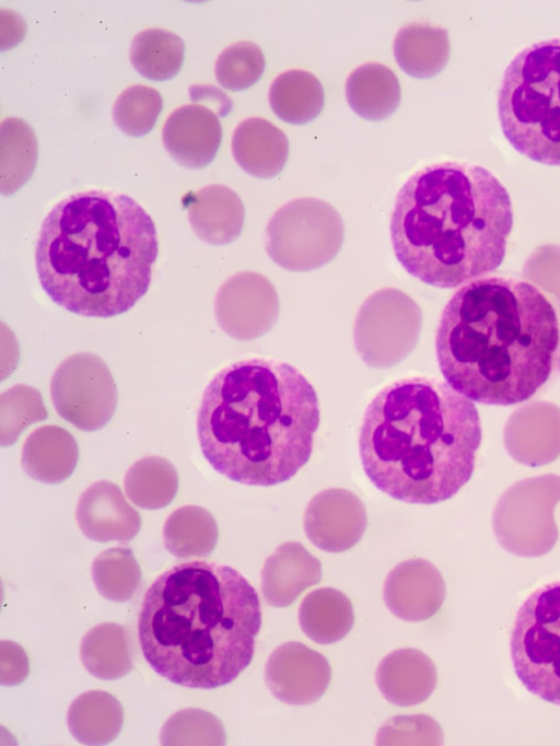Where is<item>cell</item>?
Here are the masks:
<instances>
[{
    "instance_id": "obj_1",
    "label": "cell",
    "mask_w": 560,
    "mask_h": 746,
    "mask_svg": "<svg viewBox=\"0 0 560 746\" xmlns=\"http://www.w3.org/2000/svg\"><path fill=\"white\" fill-rule=\"evenodd\" d=\"M560 340L558 316L528 281L486 277L458 289L435 337L446 383L470 400L510 406L547 382Z\"/></svg>"
},
{
    "instance_id": "obj_2",
    "label": "cell",
    "mask_w": 560,
    "mask_h": 746,
    "mask_svg": "<svg viewBox=\"0 0 560 746\" xmlns=\"http://www.w3.org/2000/svg\"><path fill=\"white\" fill-rule=\"evenodd\" d=\"M260 602L230 566L189 561L163 572L143 596L138 638L148 664L179 686L213 689L250 663Z\"/></svg>"
},
{
    "instance_id": "obj_3",
    "label": "cell",
    "mask_w": 560,
    "mask_h": 746,
    "mask_svg": "<svg viewBox=\"0 0 560 746\" xmlns=\"http://www.w3.org/2000/svg\"><path fill=\"white\" fill-rule=\"evenodd\" d=\"M319 417L316 392L295 366L254 358L224 368L208 384L197 435L218 473L244 485L273 486L307 463Z\"/></svg>"
},
{
    "instance_id": "obj_4",
    "label": "cell",
    "mask_w": 560,
    "mask_h": 746,
    "mask_svg": "<svg viewBox=\"0 0 560 746\" xmlns=\"http://www.w3.org/2000/svg\"><path fill=\"white\" fill-rule=\"evenodd\" d=\"M159 253L154 223L125 194L77 193L45 218L35 249L42 288L67 311L112 317L148 291Z\"/></svg>"
},
{
    "instance_id": "obj_5",
    "label": "cell",
    "mask_w": 560,
    "mask_h": 746,
    "mask_svg": "<svg viewBox=\"0 0 560 746\" xmlns=\"http://www.w3.org/2000/svg\"><path fill=\"white\" fill-rule=\"evenodd\" d=\"M480 442L474 403L445 382L415 376L387 385L369 404L359 452L377 489L404 502L433 504L470 479Z\"/></svg>"
},
{
    "instance_id": "obj_6",
    "label": "cell",
    "mask_w": 560,
    "mask_h": 746,
    "mask_svg": "<svg viewBox=\"0 0 560 746\" xmlns=\"http://www.w3.org/2000/svg\"><path fill=\"white\" fill-rule=\"evenodd\" d=\"M513 226L509 193L487 168L442 162L412 174L390 218L396 258L438 288L470 282L503 261Z\"/></svg>"
},
{
    "instance_id": "obj_7",
    "label": "cell",
    "mask_w": 560,
    "mask_h": 746,
    "mask_svg": "<svg viewBox=\"0 0 560 746\" xmlns=\"http://www.w3.org/2000/svg\"><path fill=\"white\" fill-rule=\"evenodd\" d=\"M498 115L516 151L560 166V37L532 44L512 59L499 91Z\"/></svg>"
},
{
    "instance_id": "obj_8",
    "label": "cell",
    "mask_w": 560,
    "mask_h": 746,
    "mask_svg": "<svg viewBox=\"0 0 560 746\" xmlns=\"http://www.w3.org/2000/svg\"><path fill=\"white\" fill-rule=\"evenodd\" d=\"M511 658L524 687L560 706V581L534 591L516 613Z\"/></svg>"
},
{
    "instance_id": "obj_9",
    "label": "cell",
    "mask_w": 560,
    "mask_h": 746,
    "mask_svg": "<svg viewBox=\"0 0 560 746\" xmlns=\"http://www.w3.org/2000/svg\"><path fill=\"white\" fill-rule=\"evenodd\" d=\"M266 250L290 271L317 269L339 253L345 226L339 212L316 198H299L281 206L266 229Z\"/></svg>"
},
{
    "instance_id": "obj_10",
    "label": "cell",
    "mask_w": 560,
    "mask_h": 746,
    "mask_svg": "<svg viewBox=\"0 0 560 746\" xmlns=\"http://www.w3.org/2000/svg\"><path fill=\"white\" fill-rule=\"evenodd\" d=\"M420 328L419 305L400 290L381 289L362 303L357 314L355 345L366 363L386 368L415 348Z\"/></svg>"
},
{
    "instance_id": "obj_11",
    "label": "cell",
    "mask_w": 560,
    "mask_h": 746,
    "mask_svg": "<svg viewBox=\"0 0 560 746\" xmlns=\"http://www.w3.org/2000/svg\"><path fill=\"white\" fill-rule=\"evenodd\" d=\"M50 396L58 415L83 431L103 428L117 405L115 381L105 362L93 353H75L55 371Z\"/></svg>"
},
{
    "instance_id": "obj_12",
    "label": "cell",
    "mask_w": 560,
    "mask_h": 746,
    "mask_svg": "<svg viewBox=\"0 0 560 746\" xmlns=\"http://www.w3.org/2000/svg\"><path fill=\"white\" fill-rule=\"evenodd\" d=\"M279 315V299L262 275L243 271L226 280L215 298V317L222 329L237 339L268 333Z\"/></svg>"
},
{
    "instance_id": "obj_13",
    "label": "cell",
    "mask_w": 560,
    "mask_h": 746,
    "mask_svg": "<svg viewBox=\"0 0 560 746\" xmlns=\"http://www.w3.org/2000/svg\"><path fill=\"white\" fill-rule=\"evenodd\" d=\"M331 668L327 658L301 642H287L269 656L265 679L280 701L304 706L317 701L328 688Z\"/></svg>"
},
{
    "instance_id": "obj_14",
    "label": "cell",
    "mask_w": 560,
    "mask_h": 746,
    "mask_svg": "<svg viewBox=\"0 0 560 746\" xmlns=\"http://www.w3.org/2000/svg\"><path fill=\"white\" fill-rule=\"evenodd\" d=\"M222 139L218 114L201 103L185 104L167 117L162 141L172 159L188 168H201L215 156Z\"/></svg>"
},
{
    "instance_id": "obj_15",
    "label": "cell",
    "mask_w": 560,
    "mask_h": 746,
    "mask_svg": "<svg viewBox=\"0 0 560 746\" xmlns=\"http://www.w3.org/2000/svg\"><path fill=\"white\" fill-rule=\"evenodd\" d=\"M366 526L362 502L343 490L324 491L308 504L304 528L311 541L325 551L339 552L354 546Z\"/></svg>"
},
{
    "instance_id": "obj_16",
    "label": "cell",
    "mask_w": 560,
    "mask_h": 746,
    "mask_svg": "<svg viewBox=\"0 0 560 746\" xmlns=\"http://www.w3.org/2000/svg\"><path fill=\"white\" fill-rule=\"evenodd\" d=\"M75 517L81 532L97 543H127L141 527L139 513L120 488L108 480L95 481L82 492Z\"/></svg>"
},
{
    "instance_id": "obj_17",
    "label": "cell",
    "mask_w": 560,
    "mask_h": 746,
    "mask_svg": "<svg viewBox=\"0 0 560 746\" xmlns=\"http://www.w3.org/2000/svg\"><path fill=\"white\" fill-rule=\"evenodd\" d=\"M445 596L439 571L422 559L396 566L387 575L384 601L396 617L406 621H421L438 613Z\"/></svg>"
},
{
    "instance_id": "obj_18",
    "label": "cell",
    "mask_w": 560,
    "mask_h": 746,
    "mask_svg": "<svg viewBox=\"0 0 560 746\" xmlns=\"http://www.w3.org/2000/svg\"><path fill=\"white\" fill-rule=\"evenodd\" d=\"M375 680L383 697L398 707L427 700L436 686V669L430 657L417 649L402 648L380 663Z\"/></svg>"
},
{
    "instance_id": "obj_19",
    "label": "cell",
    "mask_w": 560,
    "mask_h": 746,
    "mask_svg": "<svg viewBox=\"0 0 560 746\" xmlns=\"http://www.w3.org/2000/svg\"><path fill=\"white\" fill-rule=\"evenodd\" d=\"M320 578V562L301 544L285 543L267 559L261 571V591L270 606L282 608Z\"/></svg>"
},
{
    "instance_id": "obj_20",
    "label": "cell",
    "mask_w": 560,
    "mask_h": 746,
    "mask_svg": "<svg viewBox=\"0 0 560 746\" xmlns=\"http://www.w3.org/2000/svg\"><path fill=\"white\" fill-rule=\"evenodd\" d=\"M195 233L210 244L236 240L244 224V207L235 191L224 185L206 186L186 198Z\"/></svg>"
},
{
    "instance_id": "obj_21",
    "label": "cell",
    "mask_w": 560,
    "mask_h": 746,
    "mask_svg": "<svg viewBox=\"0 0 560 746\" xmlns=\"http://www.w3.org/2000/svg\"><path fill=\"white\" fill-rule=\"evenodd\" d=\"M236 163L248 174L271 178L284 167L289 156V140L272 123L250 117L238 124L231 144Z\"/></svg>"
},
{
    "instance_id": "obj_22",
    "label": "cell",
    "mask_w": 560,
    "mask_h": 746,
    "mask_svg": "<svg viewBox=\"0 0 560 746\" xmlns=\"http://www.w3.org/2000/svg\"><path fill=\"white\" fill-rule=\"evenodd\" d=\"M79 457L74 438L58 426L35 429L25 440L22 466L35 480L59 483L73 473Z\"/></svg>"
},
{
    "instance_id": "obj_23",
    "label": "cell",
    "mask_w": 560,
    "mask_h": 746,
    "mask_svg": "<svg viewBox=\"0 0 560 746\" xmlns=\"http://www.w3.org/2000/svg\"><path fill=\"white\" fill-rule=\"evenodd\" d=\"M394 56L406 73L415 78H431L447 63V31L429 23H408L395 36Z\"/></svg>"
},
{
    "instance_id": "obj_24",
    "label": "cell",
    "mask_w": 560,
    "mask_h": 746,
    "mask_svg": "<svg viewBox=\"0 0 560 746\" xmlns=\"http://www.w3.org/2000/svg\"><path fill=\"white\" fill-rule=\"evenodd\" d=\"M346 96L355 114L378 121L389 117L399 106L400 84L388 67L368 62L348 77Z\"/></svg>"
},
{
    "instance_id": "obj_25",
    "label": "cell",
    "mask_w": 560,
    "mask_h": 746,
    "mask_svg": "<svg viewBox=\"0 0 560 746\" xmlns=\"http://www.w3.org/2000/svg\"><path fill=\"white\" fill-rule=\"evenodd\" d=\"M303 632L314 642L331 644L343 639L354 622L350 599L332 587H320L308 593L299 609Z\"/></svg>"
},
{
    "instance_id": "obj_26",
    "label": "cell",
    "mask_w": 560,
    "mask_h": 746,
    "mask_svg": "<svg viewBox=\"0 0 560 746\" xmlns=\"http://www.w3.org/2000/svg\"><path fill=\"white\" fill-rule=\"evenodd\" d=\"M67 723L72 736L84 745H105L119 734L124 710L110 693L90 690L71 703Z\"/></svg>"
},
{
    "instance_id": "obj_27",
    "label": "cell",
    "mask_w": 560,
    "mask_h": 746,
    "mask_svg": "<svg viewBox=\"0 0 560 746\" xmlns=\"http://www.w3.org/2000/svg\"><path fill=\"white\" fill-rule=\"evenodd\" d=\"M80 658L84 668L98 679L113 680L127 675L132 668L127 629L116 622L90 629L81 640Z\"/></svg>"
},
{
    "instance_id": "obj_28",
    "label": "cell",
    "mask_w": 560,
    "mask_h": 746,
    "mask_svg": "<svg viewBox=\"0 0 560 746\" xmlns=\"http://www.w3.org/2000/svg\"><path fill=\"white\" fill-rule=\"evenodd\" d=\"M324 101L320 81L306 70H287L272 81L269 89L271 109L290 124L302 125L316 118Z\"/></svg>"
},
{
    "instance_id": "obj_29",
    "label": "cell",
    "mask_w": 560,
    "mask_h": 746,
    "mask_svg": "<svg viewBox=\"0 0 560 746\" xmlns=\"http://www.w3.org/2000/svg\"><path fill=\"white\" fill-rule=\"evenodd\" d=\"M164 546L177 558L209 556L218 541V526L211 513L198 505L175 510L163 527Z\"/></svg>"
},
{
    "instance_id": "obj_30",
    "label": "cell",
    "mask_w": 560,
    "mask_h": 746,
    "mask_svg": "<svg viewBox=\"0 0 560 746\" xmlns=\"http://www.w3.org/2000/svg\"><path fill=\"white\" fill-rule=\"evenodd\" d=\"M37 139L31 126L20 118H5L0 125L1 193L10 195L23 186L36 165Z\"/></svg>"
},
{
    "instance_id": "obj_31",
    "label": "cell",
    "mask_w": 560,
    "mask_h": 746,
    "mask_svg": "<svg viewBox=\"0 0 560 746\" xmlns=\"http://www.w3.org/2000/svg\"><path fill=\"white\" fill-rule=\"evenodd\" d=\"M185 44L175 33L164 28L139 32L130 46V61L144 78L165 81L177 74L184 61Z\"/></svg>"
},
{
    "instance_id": "obj_32",
    "label": "cell",
    "mask_w": 560,
    "mask_h": 746,
    "mask_svg": "<svg viewBox=\"0 0 560 746\" xmlns=\"http://www.w3.org/2000/svg\"><path fill=\"white\" fill-rule=\"evenodd\" d=\"M124 485L126 494L137 506L158 510L174 499L178 475L170 461L161 456H147L128 469Z\"/></svg>"
},
{
    "instance_id": "obj_33",
    "label": "cell",
    "mask_w": 560,
    "mask_h": 746,
    "mask_svg": "<svg viewBox=\"0 0 560 746\" xmlns=\"http://www.w3.org/2000/svg\"><path fill=\"white\" fill-rule=\"evenodd\" d=\"M91 574L97 592L117 603L131 599L141 582L140 566L126 547L102 551L92 562Z\"/></svg>"
},
{
    "instance_id": "obj_34",
    "label": "cell",
    "mask_w": 560,
    "mask_h": 746,
    "mask_svg": "<svg viewBox=\"0 0 560 746\" xmlns=\"http://www.w3.org/2000/svg\"><path fill=\"white\" fill-rule=\"evenodd\" d=\"M162 107L163 101L158 90L136 84L119 94L112 115L122 132L131 137H141L152 130Z\"/></svg>"
},
{
    "instance_id": "obj_35",
    "label": "cell",
    "mask_w": 560,
    "mask_h": 746,
    "mask_svg": "<svg viewBox=\"0 0 560 746\" xmlns=\"http://www.w3.org/2000/svg\"><path fill=\"white\" fill-rule=\"evenodd\" d=\"M266 66L260 47L248 40L229 45L219 55L214 72L218 82L232 91L245 90L255 84Z\"/></svg>"
},
{
    "instance_id": "obj_36",
    "label": "cell",
    "mask_w": 560,
    "mask_h": 746,
    "mask_svg": "<svg viewBox=\"0 0 560 746\" xmlns=\"http://www.w3.org/2000/svg\"><path fill=\"white\" fill-rule=\"evenodd\" d=\"M162 745H224L221 721L201 709H183L173 714L161 730Z\"/></svg>"
},
{
    "instance_id": "obj_37",
    "label": "cell",
    "mask_w": 560,
    "mask_h": 746,
    "mask_svg": "<svg viewBox=\"0 0 560 746\" xmlns=\"http://www.w3.org/2000/svg\"><path fill=\"white\" fill-rule=\"evenodd\" d=\"M46 418L38 391L24 385L13 386L1 395L2 445H11L25 427Z\"/></svg>"
},
{
    "instance_id": "obj_38",
    "label": "cell",
    "mask_w": 560,
    "mask_h": 746,
    "mask_svg": "<svg viewBox=\"0 0 560 746\" xmlns=\"http://www.w3.org/2000/svg\"><path fill=\"white\" fill-rule=\"evenodd\" d=\"M441 741L439 725L423 714L394 716L376 735L377 745H435Z\"/></svg>"
},
{
    "instance_id": "obj_39",
    "label": "cell",
    "mask_w": 560,
    "mask_h": 746,
    "mask_svg": "<svg viewBox=\"0 0 560 746\" xmlns=\"http://www.w3.org/2000/svg\"><path fill=\"white\" fill-rule=\"evenodd\" d=\"M28 674V661L25 652L11 641H1V683L16 685Z\"/></svg>"
}]
</instances>
